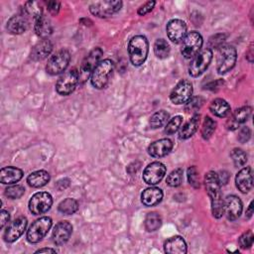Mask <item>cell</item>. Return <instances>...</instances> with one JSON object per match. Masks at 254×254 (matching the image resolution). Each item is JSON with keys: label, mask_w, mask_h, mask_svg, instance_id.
Here are the masks:
<instances>
[{"label": "cell", "mask_w": 254, "mask_h": 254, "mask_svg": "<svg viewBox=\"0 0 254 254\" xmlns=\"http://www.w3.org/2000/svg\"><path fill=\"white\" fill-rule=\"evenodd\" d=\"M69 183H70V181L68 179L64 178V179H62V180L58 181L57 184H56V187L59 190H65L69 186Z\"/></svg>", "instance_id": "obj_49"}, {"label": "cell", "mask_w": 254, "mask_h": 254, "mask_svg": "<svg viewBox=\"0 0 254 254\" xmlns=\"http://www.w3.org/2000/svg\"><path fill=\"white\" fill-rule=\"evenodd\" d=\"M35 32L39 37L47 39L53 32V26L51 24V21L44 15L40 17L38 20L35 21Z\"/></svg>", "instance_id": "obj_29"}, {"label": "cell", "mask_w": 254, "mask_h": 254, "mask_svg": "<svg viewBox=\"0 0 254 254\" xmlns=\"http://www.w3.org/2000/svg\"><path fill=\"white\" fill-rule=\"evenodd\" d=\"M166 167L161 162H153L149 164L143 173V180L148 185L159 184L166 174Z\"/></svg>", "instance_id": "obj_14"}, {"label": "cell", "mask_w": 254, "mask_h": 254, "mask_svg": "<svg viewBox=\"0 0 254 254\" xmlns=\"http://www.w3.org/2000/svg\"><path fill=\"white\" fill-rule=\"evenodd\" d=\"M53 204V197L49 192L39 191L32 195L29 200V209L35 214H43L47 212Z\"/></svg>", "instance_id": "obj_12"}, {"label": "cell", "mask_w": 254, "mask_h": 254, "mask_svg": "<svg viewBox=\"0 0 254 254\" xmlns=\"http://www.w3.org/2000/svg\"><path fill=\"white\" fill-rule=\"evenodd\" d=\"M252 214H253V201L250 202V204L246 210V217L250 218L252 216Z\"/></svg>", "instance_id": "obj_50"}, {"label": "cell", "mask_w": 254, "mask_h": 254, "mask_svg": "<svg viewBox=\"0 0 254 254\" xmlns=\"http://www.w3.org/2000/svg\"><path fill=\"white\" fill-rule=\"evenodd\" d=\"M30 26V19L23 13L12 16L7 22V31L13 35H20L26 32Z\"/></svg>", "instance_id": "obj_19"}, {"label": "cell", "mask_w": 254, "mask_h": 254, "mask_svg": "<svg viewBox=\"0 0 254 254\" xmlns=\"http://www.w3.org/2000/svg\"><path fill=\"white\" fill-rule=\"evenodd\" d=\"M122 7V1L119 0H106L96 1L90 4L89 11L92 15L99 18H107L117 13Z\"/></svg>", "instance_id": "obj_8"}, {"label": "cell", "mask_w": 254, "mask_h": 254, "mask_svg": "<svg viewBox=\"0 0 254 254\" xmlns=\"http://www.w3.org/2000/svg\"><path fill=\"white\" fill-rule=\"evenodd\" d=\"M70 61V54L67 50H61L53 55L46 65V70L51 75L62 73L65 70Z\"/></svg>", "instance_id": "obj_7"}, {"label": "cell", "mask_w": 254, "mask_h": 254, "mask_svg": "<svg viewBox=\"0 0 254 254\" xmlns=\"http://www.w3.org/2000/svg\"><path fill=\"white\" fill-rule=\"evenodd\" d=\"M23 177V171L16 167H4L0 171V182L4 185H12L19 182Z\"/></svg>", "instance_id": "obj_24"}, {"label": "cell", "mask_w": 254, "mask_h": 254, "mask_svg": "<svg viewBox=\"0 0 254 254\" xmlns=\"http://www.w3.org/2000/svg\"><path fill=\"white\" fill-rule=\"evenodd\" d=\"M199 121H200V115L194 114L181 128V131L179 133V138L181 140H186V139H189L190 137H191L196 132L198 125H199Z\"/></svg>", "instance_id": "obj_27"}, {"label": "cell", "mask_w": 254, "mask_h": 254, "mask_svg": "<svg viewBox=\"0 0 254 254\" xmlns=\"http://www.w3.org/2000/svg\"><path fill=\"white\" fill-rule=\"evenodd\" d=\"M204 186L206 192L210 198L211 212L216 218L223 214V199L220 191V183L216 173L210 171L204 177Z\"/></svg>", "instance_id": "obj_1"}, {"label": "cell", "mask_w": 254, "mask_h": 254, "mask_svg": "<svg viewBox=\"0 0 254 254\" xmlns=\"http://www.w3.org/2000/svg\"><path fill=\"white\" fill-rule=\"evenodd\" d=\"M27 223V218L24 216H20L13 220L4 231V240L9 243L16 241L24 233Z\"/></svg>", "instance_id": "obj_16"}, {"label": "cell", "mask_w": 254, "mask_h": 254, "mask_svg": "<svg viewBox=\"0 0 254 254\" xmlns=\"http://www.w3.org/2000/svg\"><path fill=\"white\" fill-rule=\"evenodd\" d=\"M52 226V219L49 216H43L32 223L27 230V240L30 243H38L48 233Z\"/></svg>", "instance_id": "obj_6"}, {"label": "cell", "mask_w": 254, "mask_h": 254, "mask_svg": "<svg viewBox=\"0 0 254 254\" xmlns=\"http://www.w3.org/2000/svg\"><path fill=\"white\" fill-rule=\"evenodd\" d=\"M242 212V201L236 195H228L223 200V213L229 220L237 219Z\"/></svg>", "instance_id": "obj_17"}, {"label": "cell", "mask_w": 254, "mask_h": 254, "mask_svg": "<svg viewBox=\"0 0 254 254\" xmlns=\"http://www.w3.org/2000/svg\"><path fill=\"white\" fill-rule=\"evenodd\" d=\"M251 137V130L247 127V126H243L238 134V140L241 143H245L247 142Z\"/></svg>", "instance_id": "obj_46"}, {"label": "cell", "mask_w": 254, "mask_h": 254, "mask_svg": "<svg viewBox=\"0 0 254 254\" xmlns=\"http://www.w3.org/2000/svg\"><path fill=\"white\" fill-rule=\"evenodd\" d=\"M102 54L103 52L100 48H95L83 59L79 69V82H84L91 75L94 68L100 63Z\"/></svg>", "instance_id": "obj_10"}, {"label": "cell", "mask_w": 254, "mask_h": 254, "mask_svg": "<svg viewBox=\"0 0 254 254\" xmlns=\"http://www.w3.org/2000/svg\"><path fill=\"white\" fill-rule=\"evenodd\" d=\"M253 239H254V236H253V233L252 231H247L245 233H243L238 242H239V246L242 248V249H246V248H249L250 246H252L253 244Z\"/></svg>", "instance_id": "obj_42"}, {"label": "cell", "mask_w": 254, "mask_h": 254, "mask_svg": "<svg viewBox=\"0 0 254 254\" xmlns=\"http://www.w3.org/2000/svg\"><path fill=\"white\" fill-rule=\"evenodd\" d=\"M58 209L63 214H66V215L73 214L78 209V203L74 198L67 197L60 202Z\"/></svg>", "instance_id": "obj_33"}, {"label": "cell", "mask_w": 254, "mask_h": 254, "mask_svg": "<svg viewBox=\"0 0 254 254\" xmlns=\"http://www.w3.org/2000/svg\"><path fill=\"white\" fill-rule=\"evenodd\" d=\"M24 192H25V188L20 185H14V186L8 187L5 190V195L11 199L20 198L24 194Z\"/></svg>", "instance_id": "obj_40"}, {"label": "cell", "mask_w": 254, "mask_h": 254, "mask_svg": "<svg viewBox=\"0 0 254 254\" xmlns=\"http://www.w3.org/2000/svg\"><path fill=\"white\" fill-rule=\"evenodd\" d=\"M9 219H10V214H9V212H8L7 210L2 209L1 212H0V227H1V229L4 228L5 224L8 223Z\"/></svg>", "instance_id": "obj_48"}, {"label": "cell", "mask_w": 254, "mask_h": 254, "mask_svg": "<svg viewBox=\"0 0 254 254\" xmlns=\"http://www.w3.org/2000/svg\"><path fill=\"white\" fill-rule=\"evenodd\" d=\"M60 6H61V3L58 1H49L47 3V8H48L49 12L53 15L58 14V12L60 10Z\"/></svg>", "instance_id": "obj_47"}, {"label": "cell", "mask_w": 254, "mask_h": 254, "mask_svg": "<svg viewBox=\"0 0 254 254\" xmlns=\"http://www.w3.org/2000/svg\"><path fill=\"white\" fill-rule=\"evenodd\" d=\"M156 5L155 1H148L145 4H143L142 6L139 7L138 9V15L140 16H145L146 14H148L149 12H151L154 8V6Z\"/></svg>", "instance_id": "obj_45"}, {"label": "cell", "mask_w": 254, "mask_h": 254, "mask_svg": "<svg viewBox=\"0 0 254 254\" xmlns=\"http://www.w3.org/2000/svg\"><path fill=\"white\" fill-rule=\"evenodd\" d=\"M216 128V122L214 120H212L210 117L206 116L204 118L202 127H201V136L203 139L207 140L211 137V135L213 134L214 130Z\"/></svg>", "instance_id": "obj_36"}, {"label": "cell", "mask_w": 254, "mask_h": 254, "mask_svg": "<svg viewBox=\"0 0 254 254\" xmlns=\"http://www.w3.org/2000/svg\"><path fill=\"white\" fill-rule=\"evenodd\" d=\"M183 123V117L181 115H177L175 117H173L172 119H170L165 127V133L168 135H172L174 133H176L179 128L181 127Z\"/></svg>", "instance_id": "obj_38"}, {"label": "cell", "mask_w": 254, "mask_h": 254, "mask_svg": "<svg viewBox=\"0 0 254 254\" xmlns=\"http://www.w3.org/2000/svg\"><path fill=\"white\" fill-rule=\"evenodd\" d=\"M230 155H231V158H232V161H233L235 167H242L246 164L247 155L243 150H241L239 148H234L231 151Z\"/></svg>", "instance_id": "obj_37"}, {"label": "cell", "mask_w": 254, "mask_h": 254, "mask_svg": "<svg viewBox=\"0 0 254 254\" xmlns=\"http://www.w3.org/2000/svg\"><path fill=\"white\" fill-rule=\"evenodd\" d=\"M168 38L175 44L183 41L187 35V25L181 19H173L168 22L166 27Z\"/></svg>", "instance_id": "obj_15"}, {"label": "cell", "mask_w": 254, "mask_h": 254, "mask_svg": "<svg viewBox=\"0 0 254 254\" xmlns=\"http://www.w3.org/2000/svg\"><path fill=\"white\" fill-rule=\"evenodd\" d=\"M72 232V225L66 221H60L54 227L52 232V239L56 245H63L64 244L70 237Z\"/></svg>", "instance_id": "obj_18"}, {"label": "cell", "mask_w": 254, "mask_h": 254, "mask_svg": "<svg viewBox=\"0 0 254 254\" xmlns=\"http://www.w3.org/2000/svg\"><path fill=\"white\" fill-rule=\"evenodd\" d=\"M164 249L169 254H185L187 252V243L183 237L173 236L165 242Z\"/></svg>", "instance_id": "obj_25"}, {"label": "cell", "mask_w": 254, "mask_h": 254, "mask_svg": "<svg viewBox=\"0 0 254 254\" xmlns=\"http://www.w3.org/2000/svg\"><path fill=\"white\" fill-rule=\"evenodd\" d=\"M183 181V170L182 169H176L170 173V175L167 177V184L170 187H179L182 184Z\"/></svg>", "instance_id": "obj_39"}, {"label": "cell", "mask_w": 254, "mask_h": 254, "mask_svg": "<svg viewBox=\"0 0 254 254\" xmlns=\"http://www.w3.org/2000/svg\"><path fill=\"white\" fill-rule=\"evenodd\" d=\"M43 252H50V253H56L57 251L55 249H52V248H42V249H39L36 251V253H43Z\"/></svg>", "instance_id": "obj_51"}, {"label": "cell", "mask_w": 254, "mask_h": 254, "mask_svg": "<svg viewBox=\"0 0 254 254\" xmlns=\"http://www.w3.org/2000/svg\"><path fill=\"white\" fill-rule=\"evenodd\" d=\"M50 181V175L44 170L31 173L27 178V183L32 188H42Z\"/></svg>", "instance_id": "obj_28"}, {"label": "cell", "mask_w": 254, "mask_h": 254, "mask_svg": "<svg viewBox=\"0 0 254 254\" xmlns=\"http://www.w3.org/2000/svg\"><path fill=\"white\" fill-rule=\"evenodd\" d=\"M172 148L173 142L168 138H164L153 142L148 148V153L154 158H161L168 155Z\"/></svg>", "instance_id": "obj_22"}, {"label": "cell", "mask_w": 254, "mask_h": 254, "mask_svg": "<svg viewBox=\"0 0 254 254\" xmlns=\"http://www.w3.org/2000/svg\"><path fill=\"white\" fill-rule=\"evenodd\" d=\"M209 110L217 117H225L230 113V105L222 98H215L211 101Z\"/></svg>", "instance_id": "obj_30"}, {"label": "cell", "mask_w": 254, "mask_h": 254, "mask_svg": "<svg viewBox=\"0 0 254 254\" xmlns=\"http://www.w3.org/2000/svg\"><path fill=\"white\" fill-rule=\"evenodd\" d=\"M203 103V99L201 97H191L186 105V111L194 112L201 107Z\"/></svg>", "instance_id": "obj_43"}, {"label": "cell", "mask_w": 254, "mask_h": 254, "mask_svg": "<svg viewBox=\"0 0 254 254\" xmlns=\"http://www.w3.org/2000/svg\"><path fill=\"white\" fill-rule=\"evenodd\" d=\"M169 121V113L165 110H160L155 112L150 118V126L153 129L160 128L164 126Z\"/></svg>", "instance_id": "obj_34"}, {"label": "cell", "mask_w": 254, "mask_h": 254, "mask_svg": "<svg viewBox=\"0 0 254 254\" xmlns=\"http://www.w3.org/2000/svg\"><path fill=\"white\" fill-rule=\"evenodd\" d=\"M161 224H162V218H161L160 214L155 211L148 213L145 218V221H144L145 228L149 232L158 230L160 228Z\"/></svg>", "instance_id": "obj_32"}, {"label": "cell", "mask_w": 254, "mask_h": 254, "mask_svg": "<svg viewBox=\"0 0 254 254\" xmlns=\"http://www.w3.org/2000/svg\"><path fill=\"white\" fill-rule=\"evenodd\" d=\"M225 39H226V35L216 34L209 38V46L211 48H221Z\"/></svg>", "instance_id": "obj_44"}, {"label": "cell", "mask_w": 254, "mask_h": 254, "mask_svg": "<svg viewBox=\"0 0 254 254\" xmlns=\"http://www.w3.org/2000/svg\"><path fill=\"white\" fill-rule=\"evenodd\" d=\"M170 52H171V48H170V45L168 44V42L166 40L159 39L155 42L154 53H155L157 58L166 59V58L169 57Z\"/></svg>", "instance_id": "obj_35"}, {"label": "cell", "mask_w": 254, "mask_h": 254, "mask_svg": "<svg viewBox=\"0 0 254 254\" xmlns=\"http://www.w3.org/2000/svg\"><path fill=\"white\" fill-rule=\"evenodd\" d=\"M235 184L237 189L243 192H248L253 186V176H252V169L250 167L243 168L240 170L235 178Z\"/></svg>", "instance_id": "obj_21"}, {"label": "cell", "mask_w": 254, "mask_h": 254, "mask_svg": "<svg viewBox=\"0 0 254 254\" xmlns=\"http://www.w3.org/2000/svg\"><path fill=\"white\" fill-rule=\"evenodd\" d=\"M113 70L114 63L111 60L106 59L101 61L90 75V82L92 86L97 89L104 88L108 84Z\"/></svg>", "instance_id": "obj_3"}, {"label": "cell", "mask_w": 254, "mask_h": 254, "mask_svg": "<svg viewBox=\"0 0 254 254\" xmlns=\"http://www.w3.org/2000/svg\"><path fill=\"white\" fill-rule=\"evenodd\" d=\"M192 84L187 79L179 81L170 94V99L174 104L187 103L192 97Z\"/></svg>", "instance_id": "obj_13"}, {"label": "cell", "mask_w": 254, "mask_h": 254, "mask_svg": "<svg viewBox=\"0 0 254 254\" xmlns=\"http://www.w3.org/2000/svg\"><path fill=\"white\" fill-rule=\"evenodd\" d=\"M163 198V191L159 188H148L143 190L141 194V200L146 206H153L158 204Z\"/></svg>", "instance_id": "obj_26"}, {"label": "cell", "mask_w": 254, "mask_h": 254, "mask_svg": "<svg viewBox=\"0 0 254 254\" xmlns=\"http://www.w3.org/2000/svg\"><path fill=\"white\" fill-rule=\"evenodd\" d=\"M53 50V44L48 39H43L38 42L32 49L31 59L33 61H42L46 59Z\"/></svg>", "instance_id": "obj_23"}, {"label": "cell", "mask_w": 254, "mask_h": 254, "mask_svg": "<svg viewBox=\"0 0 254 254\" xmlns=\"http://www.w3.org/2000/svg\"><path fill=\"white\" fill-rule=\"evenodd\" d=\"M202 37L196 31H191L186 35L182 45V55L186 59H192L196 56L202 47Z\"/></svg>", "instance_id": "obj_9"}, {"label": "cell", "mask_w": 254, "mask_h": 254, "mask_svg": "<svg viewBox=\"0 0 254 254\" xmlns=\"http://www.w3.org/2000/svg\"><path fill=\"white\" fill-rule=\"evenodd\" d=\"M251 113H252V108L250 106H243V107H240L238 109H236L231 117L229 118V120L227 121V129L228 130H236L238 129V127L245 123L249 117L251 116Z\"/></svg>", "instance_id": "obj_20"}, {"label": "cell", "mask_w": 254, "mask_h": 254, "mask_svg": "<svg viewBox=\"0 0 254 254\" xmlns=\"http://www.w3.org/2000/svg\"><path fill=\"white\" fill-rule=\"evenodd\" d=\"M212 59V52L210 49H204L200 51L196 56L192 58V61L189 66V73L193 76H199L208 67Z\"/></svg>", "instance_id": "obj_11"}, {"label": "cell", "mask_w": 254, "mask_h": 254, "mask_svg": "<svg viewBox=\"0 0 254 254\" xmlns=\"http://www.w3.org/2000/svg\"><path fill=\"white\" fill-rule=\"evenodd\" d=\"M188 180H189L190 185H191L193 188H199V176H198V172L194 166L189 168Z\"/></svg>", "instance_id": "obj_41"}, {"label": "cell", "mask_w": 254, "mask_h": 254, "mask_svg": "<svg viewBox=\"0 0 254 254\" xmlns=\"http://www.w3.org/2000/svg\"><path fill=\"white\" fill-rule=\"evenodd\" d=\"M236 59H237V54H236L235 48L229 45L222 46L219 49L217 61H216L217 72L219 74H224L227 71H229L235 65Z\"/></svg>", "instance_id": "obj_4"}, {"label": "cell", "mask_w": 254, "mask_h": 254, "mask_svg": "<svg viewBox=\"0 0 254 254\" xmlns=\"http://www.w3.org/2000/svg\"><path fill=\"white\" fill-rule=\"evenodd\" d=\"M149 52V43L145 36L137 35L133 37L128 44V54L133 65L143 64Z\"/></svg>", "instance_id": "obj_2"}, {"label": "cell", "mask_w": 254, "mask_h": 254, "mask_svg": "<svg viewBox=\"0 0 254 254\" xmlns=\"http://www.w3.org/2000/svg\"><path fill=\"white\" fill-rule=\"evenodd\" d=\"M79 82V72L76 68H71L64 71L57 81L56 89L57 92L61 95H68L70 94L77 83Z\"/></svg>", "instance_id": "obj_5"}, {"label": "cell", "mask_w": 254, "mask_h": 254, "mask_svg": "<svg viewBox=\"0 0 254 254\" xmlns=\"http://www.w3.org/2000/svg\"><path fill=\"white\" fill-rule=\"evenodd\" d=\"M21 13L25 14L29 19L32 18L36 21L43 16V8L39 2L28 1L24 4Z\"/></svg>", "instance_id": "obj_31"}]
</instances>
